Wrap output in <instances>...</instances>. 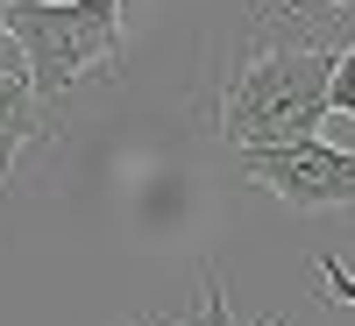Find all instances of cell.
Here are the masks:
<instances>
[{"mask_svg": "<svg viewBox=\"0 0 355 326\" xmlns=\"http://www.w3.org/2000/svg\"><path fill=\"white\" fill-rule=\"evenodd\" d=\"M327 71H334V50H320V43L249 50L220 93V142L227 150H263V142L320 135V121H327Z\"/></svg>", "mask_w": 355, "mask_h": 326, "instance_id": "obj_1", "label": "cell"}, {"mask_svg": "<svg viewBox=\"0 0 355 326\" xmlns=\"http://www.w3.org/2000/svg\"><path fill=\"white\" fill-rule=\"evenodd\" d=\"M8 36L36 100H64L93 64H121V0H8Z\"/></svg>", "mask_w": 355, "mask_h": 326, "instance_id": "obj_2", "label": "cell"}, {"mask_svg": "<svg viewBox=\"0 0 355 326\" xmlns=\"http://www.w3.org/2000/svg\"><path fill=\"white\" fill-rule=\"evenodd\" d=\"M242 170L263 192H277L291 213H327V206H355V150H334L320 135L299 142H263V150H234Z\"/></svg>", "mask_w": 355, "mask_h": 326, "instance_id": "obj_3", "label": "cell"}, {"mask_svg": "<svg viewBox=\"0 0 355 326\" xmlns=\"http://www.w3.org/2000/svg\"><path fill=\"white\" fill-rule=\"evenodd\" d=\"M28 142H50V107L36 100V85L21 71H0V192L15 177V156Z\"/></svg>", "mask_w": 355, "mask_h": 326, "instance_id": "obj_4", "label": "cell"}, {"mask_svg": "<svg viewBox=\"0 0 355 326\" xmlns=\"http://www.w3.org/2000/svg\"><path fill=\"white\" fill-rule=\"evenodd\" d=\"M327 114H348V121H355V43L334 50V71H327Z\"/></svg>", "mask_w": 355, "mask_h": 326, "instance_id": "obj_5", "label": "cell"}, {"mask_svg": "<svg viewBox=\"0 0 355 326\" xmlns=\"http://www.w3.org/2000/svg\"><path fill=\"white\" fill-rule=\"evenodd\" d=\"M199 326H234V312H227V291H220V277L206 270V298H199ZM284 326V319H277Z\"/></svg>", "mask_w": 355, "mask_h": 326, "instance_id": "obj_6", "label": "cell"}, {"mask_svg": "<svg viewBox=\"0 0 355 326\" xmlns=\"http://www.w3.org/2000/svg\"><path fill=\"white\" fill-rule=\"evenodd\" d=\"M320 277H327V291H334V298H341V305H355V277L341 270V262H334V255H320Z\"/></svg>", "mask_w": 355, "mask_h": 326, "instance_id": "obj_7", "label": "cell"}, {"mask_svg": "<svg viewBox=\"0 0 355 326\" xmlns=\"http://www.w3.org/2000/svg\"><path fill=\"white\" fill-rule=\"evenodd\" d=\"M0 71H21V43L8 36V0H0Z\"/></svg>", "mask_w": 355, "mask_h": 326, "instance_id": "obj_8", "label": "cell"}, {"mask_svg": "<svg viewBox=\"0 0 355 326\" xmlns=\"http://www.w3.org/2000/svg\"><path fill=\"white\" fill-rule=\"evenodd\" d=\"M327 8H348V0H327Z\"/></svg>", "mask_w": 355, "mask_h": 326, "instance_id": "obj_9", "label": "cell"}, {"mask_svg": "<svg viewBox=\"0 0 355 326\" xmlns=\"http://www.w3.org/2000/svg\"><path fill=\"white\" fill-rule=\"evenodd\" d=\"M291 8H306V0H291Z\"/></svg>", "mask_w": 355, "mask_h": 326, "instance_id": "obj_10", "label": "cell"}, {"mask_svg": "<svg viewBox=\"0 0 355 326\" xmlns=\"http://www.w3.org/2000/svg\"><path fill=\"white\" fill-rule=\"evenodd\" d=\"M121 326H135V319H121Z\"/></svg>", "mask_w": 355, "mask_h": 326, "instance_id": "obj_11", "label": "cell"}]
</instances>
